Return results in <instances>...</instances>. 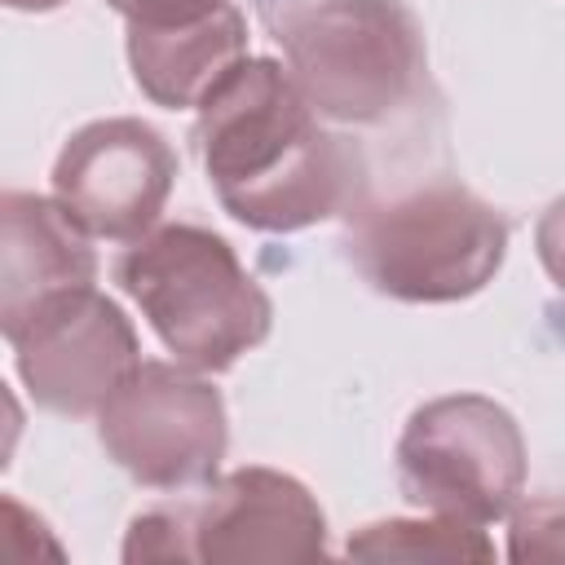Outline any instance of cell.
<instances>
[{"label":"cell","mask_w":565,"mask_h":565,"mask_svg":"<svg viewBox=\"0 0 565 565\" xmlns=\"http://www.w3.org/2000/svg\"><path fill=\"white\" fill-rule=\"evenodd\" d=\"M177 181L172 146L141 119L79 128L53 163V199L93 234L137 243L159 221Z\"/></svg>","instance_id":"ba28073f"},{"label":"cell","mask_w":565,"mask_h":565,"mask_svg":"<svg viewBox=\"0 0 565 565\" xmlns=\"http://www.w3.org/2000/svg\"><path fill=\"white\" fill-rule=\"evenodd\" d=\"M194 146L225 212L265 234H291L353 207L358 154L322 128L291 71L243 57L199 102Z\"/></svg>","instance_id":"6da1fadb"},{"label":"cell","mask_w":565,"mask_h":565,"mask_svg":"<svg viewBox=\"0 0 565 565\" xmlns=\"http://www.w3.org/2000/svg\"><path fill=\"white\" fill-rule=\"evenodd\" d=\"M18 375L44 411L93 415L141 362L137 331L97 287H71L35 305L9 335Z\"/></svg>","instance_id":"52a82bcc"},{"label":"cell","mask_w":565,"mask_h":565,"mask_svg":"<svg viewBox=\"0 0 565 565\" xmlns=\"http://www.w3.org/2000/svg\"><path fill=\"white\" fill-rule=\"evenodd\" d=\"M349 556L358 561H490L481 525L463 521H375L349 539Z\"/></svg>","instance_id":"7c38bea8"},{"label":"cell","mask_w":565,"mask_h":565,"mask_svg":"<svg viewBox=\"0 0 565 565\" xmlns=\"http://www.w3.org/2000/svg\"><path fill=\"white\" fill-rule=\"evenodd\" d=\"M115 13H124L128 22H185V18H199L207 9H216L221 0H106Z\"/></svg>","instance_id":"9a60e30c"},{"label":"cell","mask_w":565,"mask_h":565,"mask_svg":"<svg viewBox=\"0 0 565 565\" xmlns=\"http://www.w3.org/2000/svg\"><path fill=\"white\" fill-rule=\"evenodd\" d=\"M344 252L380 296L446 305L494 278L508 252V221L459 181H428L388 203L349 207Z\"/></svg>","instance_id":"277c9868"},{"label":"cell","mask_w":565,"mask_h":565,"mask_svg":"<svg viewBox=\"0 0 565 565\" xmlns=\"http://www.w3.org/2000/svg\"><path fill=\"white\" fill-rule=\"evenodd\" d=\"M397 481L402 494L433 516L490 525L516 508L525 486L521 428L481 393L437 397L402 428Z\"/></svg>","instance_id":"5b68a950"},{"label":"cell","mask_w":565,"mask_h":565,"mask_svg":"<svg viewBox=\"0 0 565 565\" xmlns=\"http://www.w3.org/2000/svg\"><path fill=\"white\" fill-rule=\"evenodd\" d=\"M97 437L150 490L203 486L225 455V402L185 362H137L97 411Z\"/></svg>","instance_id":"8992f818"},{"label":"cell","mask_w":565,"mask_h":565,"mask_svg":"<svg viewBox=\"0 0 565 565\" xmlns=\"http://www.w3.org/2000/svg\"><path fill=\"white\" fill-rule=\"evenodd\" d=\"M508 556L512 561H565V490L534 494L512 512Z\"/></svg>","instance_id":"4fadbf2b"},{"label":"cell","mask_w":565,"mask_h":565,"mask_svg":"<svg viewBox=\"0 0 565 565\" xmlns=\"http://www.w3.org/2000/svg\"><path fill=\"white\" fill-rule=\"evenodd\" d=\"M9 9H26V13H44V9H57V4H66V0H4Z\"/></svg>","instance_id":"e0dca14e"},{"label":"cell","mask_w":565,"mask_h":565,"mask_svg":"<svg viewBox=\"0 0 565 565\" xmlns=\"http://www.w3.org/2000/svg\"><path fill=\"white\" fill-rule=\"evenodd\" d=\"M185 512L194 556L212 565L318 561L327 552L322 508L296 477L274 468H238L185 503Z\"/></svg>","instance_id":"9c48e42d"},{"label":"cell","mask_w":565,"mask_h":565,"mask_svg":"<svg viewBox=\"0 0 565 565\" xmlns=\"http://www.w3.org/2000/svg\"><path fill=\"white\" fill-rule=\"evenodd\" d=\"M115 278L168 353L194 371H230L269 335V296L238 265L234 247L203 225H163L137 238L119 256Z\"/></svg>","instance_id":"7a4b0ae2"},{"label":"cell","mask_w":565,"mask_h":565,"mask_svg":"<svg viewBox=\"0 0 565 565\" xmlns=\"http://www.w3.org/2000/svg\"><path fill=\"white\" fill-rule=\"evenodd\" d=\"M97 256L88 230L57 203L26 190L0 199V331L9 335L57 291L93 287Z\"/></svg>","instance_id":"30bf717a"},{"label":"cell","mask_w":565,"mask_h":565,"mask_svg":"<svg viewBox=\"0 0 565 565\" xmlns=\"http://www.w3.org/2000/svg\"><path fill=\"white\" fill-rule=\"evenodd\" d=\"M534 243H539V260H543V269H547L552 282L565 291V199H556V203L543 212Z\"/></svg>","instance_id":"2e32d148"},{"label":"cell","mask_w":565,"mask_h":565,"mask_svg":"<svg viewBox=\"0 0 565 565\" xmlns=\"http://www.w3.org/2000/svg\"><path fill=\"white\" fill-rule=\"evenodd\" d=\"M287 71L335 124H388L428 79L424 31L402 0H305L278 22Z\"/></svg>","instance_id":"3957f363"},{"label":"cell","mask_w":565,"mask_h":565,"mask_svg":"<svg viewBox=\"0 0 565 565\" xmlns=\"http://www.w3.org/2000/svg\"><path fill=\"white\" fill-rule=\"evenodd\" d=\"M247 57V22L221 0L185 22H128V66L137 88L159 106H199L207 88Z\"/></svg>","instance_id":"8fae6325"},{"label":"cell","mask_w":565,"mask_h":565,"mask_svg":"<svg viewBox=\"0 0 565 565\" xmlns=\"http://www.w3.org/2000/svg\"><path fill=\"white\" fill-rule=\"evenodd\" d=\"M124 561H128V565H150V561H199V556H194V534H190V512H185V503L141 512V516L128 525Z\"/></svg>","instance_id":"5bb4252c"}]
</instances>
